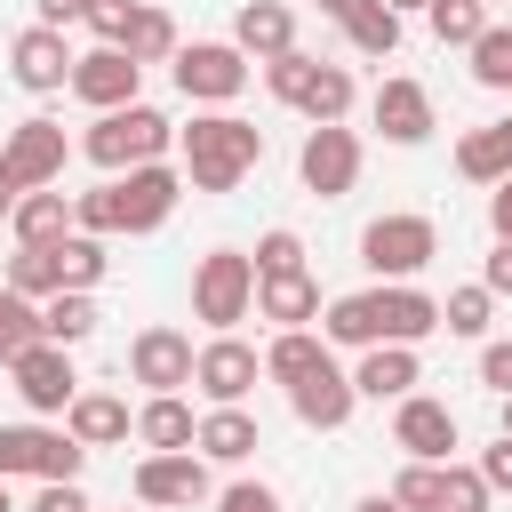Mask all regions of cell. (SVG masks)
Segmentation results:
<instances>
[{
    "label": "cell",
    "mask_w": 512,
    "mask_h": 512,
    "mask_svg": "<svg viewBox=\"0 0 512 512\" xmlns=\"http://www.w3.org/2000/svg\"><path fill=\"white\" fill-rule=\"evenodd\" d=\"M88 448L56 424H0V480H80Z\"/></svg>",
    "instance_id": "5"
},
{
    "label": "cell",
    "mask_w": 512,
    "mask_h": 512,
    "mask_svg": "<svg viewBox=\"0 0 512 512\" xmlns=\"http://www.w3.org/2000/svg\"><path fill=\"white\" fill-rule=\"evenodd\" d=\"M304 72H312V56H304V48H288V56H272V64H264V88H272L280 104H296V88H304Z\"/></svg>",
    "instance_id": "42"
},
{
    "label": "cell",
    "mask_w": 512,
    "mask_h": 512,
    "mask_svg": "<svg viewBox=\"0 0 512 512\" xmlns=\"http://www.w3.org/2000/svg\"><path fill=\"white\" fill-rule=\"evenodd\" d=\"M136 8H144V0H96V8H88V32H96L104 48H128V32H136Z\"/></svg>",
    "instance_id": "40"
},
{
    "label": "cell",
    "mask_w": 512,
    "mask_h": 512,
    "mask_svg": "<svg viewBox=\"0 0 512 512\" xmlns=\"http://www.w3.org/2000/svg\"><path fill=\"white\" fill-rule=\"evenodd\" d=\"M384 496H392L400 512H440V464H416V456H408V464H400V480H392Z\"/></svg>",
    "instance_id": "39"
},
{
    "label": "cell",
    "mask_w": 512,
    "mask_h": 512,
    "mask_svg": "<svg viewBox=\"0 0 512 512\" xmlns=\"http://www.w3.org/2000/svg\"><path fill=\"white\" fill-rule=\"evenodd\" d=\"M8 232H16V240H64V232H72V200H64L56 184H40V192H16V208H8Z\"/></svg>",
    "instance_id": "26"
},
{
    "label": "cell",
    "mask_w": 512,
    "mask_h": 512,
    "mask_svg": "<svg viewBox=\"0 0 512 512\" xmlns=\"http://www.w3.org/2000/svg\"><path fill=\"white\" fill-rule=\"evenodd\" d=\"M232 48H240L248 64L288 56V48H296V8H288V0H240V16H232Z\"/></svg>",
    "instance_id": "19"
},
{
    "label": "cell",
    "mask_w": 512,
    "mask_h": 512,
    "mask_svg": "<svg viewBox=\"0 0 512 512\" xmlns=\"http://www.w3.org/2000/svg\"><path fill=\"white\" fill-rule=\"evenodd\" d=\"M216 512H280V496H272L264 480H232V488L216 496Z\"/></svg>",
    "instance_id": "43"
},
{
    "label": "cell",
    "mask_w": 512,
    "mask_h": 512,
    "mask_svg": "<svg viewBox=\"0 0 512 512\" xmlns=\"http://www.w3.org/2000/svg\"><path fill=\"white\" fill-rule=\"evenodd\" d=\"M24 512H88V496H80V480H40V496Z\"/></svg>",
    "instance_id": "44"
},
{
    "label": "cell",
    "mask_w": 512,
    "mask_h": 512,
    "mask_svg": "<svg viewBox=\"0 0 512 512\" xmlns=\"http://www.w3.org/2000/svg\"><path fill=\"white\" fill-rule=\"evenodd\" d=\"M480 480H488L496 496L512 488V440H504V432H496V448H480Z\"/></svg>",
    "instance_id": "46"
},
{
    "label": "cell",
    "mask_w": 512,
    "mask_h": 512,
    "mask_svg": "<svg viewBox=\"0 0 512 512\" xmlns=\"http://www.w3.org/2000/svg\"><path fill=\"white\" fill-rule=\"evenodd\" d=\"M8 208H16V184H8V176H0V224H8Z\"/></svg>",
    "instance_id": "52"
},
{
    "label": "cell",
    "mask_w": 512,
    "mask_h": 512,
    "mask_svg": "<svg viewBox=\"0 0 512 512\" xmlns=\"http://www.w3.org/2000/svg\"><path fill=\"white\" fill-rule=\"evenodd\" d=\"M176 200H184V168H168V160H136V168H120L112 184H96V192H72V232H160L168 216H176Z\"/></svg>",
    "instance_id": "1"
},
{
    "label": "cell",
    "mask_w": 512,
    "mask_h": 512,
    "mask_svg": "<svg viewBox=\"0 0 512 512\" xmlns=\"http://www.w3.org/2000/svg\"><path fill=\"white\" fill-rule=\"evenodd\" d=\"M312 8H320V16H328V24H344V16H352V8H360V0H312Z\"/></svg>",
    "instance_id": "50"
},
{
    "label": "cell",
    "mask_w": 512,
    "mask_h": 512,
    "mask_svg": "<svg viewBox=\"0 0 512 512\" xmlns=\"http://www.w3.org/2000/svg\"><path fill=\"white\" fill-rule=\"evenodd\" d=\"M168 144H176V120H168V112H152V104L96 112V128L80 136V152H88L104 176H120V168H136V160H168Z\"/></svg>",
    "instance_id": "3"
},
{
    "label": "cell",
    "mask_w": 512,
    "mask_h": 512,
    "mask_svg": "<svg viewBox=\"0 0 512 512\" xmlns=\"http://www.w3.org/2000/svg\"><path fill=\"white\" fill-rule=\"evenodd\" d=\"M488 504H496V488L480 480V464H456L448 456L440 464V512H488Z\"/></svg>",
    "instance_id": "37"
},
{
    "label": "cell",
    "mask_w": 512,
    "mask_h": 512,
    "mask_svg": "<svg viewBox=\"0 0 512 512\" xmlns=\"http://www.w3.org/2000/svg\"><path fill=\"white\" fill-rule=\"evenodd\" d=\"M352 512H400V504H392V496H360Z\"/></svg>",
    "instance_id": "51"
},
{
    "label": "cell",
    "mask_w": 512,
    "mask_h": 512,
    "mask_svg": "<svg viewBox=\"0 0 512 512\" xmlns=\"http://www.w3.org/2000/svg\"><path fill=\"white\" fill-rule=\"evenodd\" d=\"M0 512H16V496H8V480H0Z\"/></svg>",
    "instance_id": "55"
},
{
    "label": "cell",
    "mask_w": 512,
    "mask_h": 512,
    "mask_svg": "<svg viewBox=\"0 0 512 512\" xmlns=\"http://www.w3.org/2000/svg\"><path fill=\"white\" fill-rule=\"evenodd\" d=\"M504 440H512V392H504Z\"/></svg>",
    "instance_id": "54"
},
{
    "label": "cell",
    "mask_w": 512,
    "mask_h": 512,
    "mask_svg": "<svg viewBox=\"0 0 512 512\" xmlns=\"http://www.w3.org/2000/svg\"><path fill=\"white\" fill-rule=\"evenodd\" d=\"M40 336L64 344V352L88 344V336H96V296H88V288H56V296L40 304Z\"/></svg>",
    "instance_id": "27"
},
{
    "label": "cell",
    "mask_w": 512,
    "mask_h": 512,
    "mask_svg": "<svg viewBox=\"0 0 512 512\" xmlns=\"http://www.w3.org/2000/svg\"><path fill=\"white\" fill-rule=\"evenodd\" d=\"M480 384L488 392H512V344H480Z\"/></svg>",
    "instance_id": "47"
},
{
    "label": "cell",
    "mask_w": 512,
    "mask_h": 512,
    "mask_svg": "<svg viewBox=\"0 0 512 512\" xmlns=\"http://www.w3.org/2000/svg\"><path fill=\"white\" fill-rule=\"evenodd\" d=\"M384 8H392V16H408V8H432V0H384Z\"/></svg>",
    "instance_id": "53"
},
{
    "label": "cell",
    "mask_w": 512,
    "mask_h": 512,
    "mask_svg": "<svg viewBox=\"0 0 512 512\" xmlns=\"http://www.w3.org/2000/svg\"><path fill=\"white\" fill-rule=\"evenodd\" d=\"M288 112H304L312 128L344 120V112H352V72H344V64H320V56H312V72H304V88H296V104H288Z\"/></svg>",
    "instance_id": "25"
},
{
    "label": "cell",
    "mask_w": 512,
    "mask_h": 512,
    "mask_svg": "<svg viewBox=\"0 0 512 512\" xmlns=\"http://www.w3.org/2000/svg\"><path fill=\"white\" fill-rule=\"evenodd\" d=\"M432 256H440V224L432 216H376L360 232V264L376 280H416Z\"/></svg>",
    "instance_id": "6"
},
{
    "label": "cell",
    "mask_w": 512,
    "mask_h": 512,
    "mask_svg": "<svg viewBox=\"0 0 512 512\" xmlns=\"http://www.w3.org/2000/svg\"><path fill=\"white\" fill-rule=\"evenodd\" d=\"M304 264V240L288 232V224H272L264 240H256V272H296Z\"/></svg>",
    "instance_id": "41"
},
{
    "label": "cell",
    "mask_w": 512,
    "mask_h": 512,
    "mask_svg": "<svg viewBox=\"0 0 512 512\" xmlns=\"http://www.w3.org/2000/svg\"><path fill=\"white\" fill-rule=\"evenodd\" d=\"M456 408L448 400H424V392H400V408H392V448H408L416 464H448L456 456Z\"/></svg>",
    "instance_id": "14"
},
{
    "label": "cell",
    "mask_w": 512,
    "mask_h": 512,
    "mask_svg": "<svg viewBox=\"0 0 512 512\" xmlns=\"http://www.w3.org/2000/svg\"><path fill=\"white\" fill-rule=\"evenodd\" d=\"M208 496L216 488H208V456L200 448H152L136 464V504H152V512H192Z\"/></svg>",
    "instance_id": "9"
},
{
    "label": "cell",
    "mask_w": 512,
    "mask_h": 512,
    "mask_svg": "<svg viewBox=\"0 0 512 512\" xmlns=\"http://www.w3.org/2000/svg\"><path fill=\"white\" fill-rule=\"evenodd\" d=\"M368 120H376V136L384 144H424L440 120H432V88L424 80H408V72H392L376 96H368Z\"/></svg>",
    "instance_id": "16"
},
{
    "label": "cell",
    "mask_w": 512,
    "mask_h": 512,
    "mask_svg": "<svg viewBox=\"0 0 512 512\" xmlns=\"http://www.w3.org/2000/svg\"><path fill=\"white\" fill-rule=\"evenodd\" d=\"M8 80H16L24 96H56V88L72 80V48H64V32L24 24V32L8 40Z\"/></svg>",
    "instance_id": "15"
},
{
    "label": "cell",
    "mask_w": 512,
    "mask_h": 512,
    "mask_svg": "<svg viewBox=\"0 0 512 512\" xmlns=\"http://www.w3.org/2000/svg\"><path fill=\"white\" fill-rule=\"evenodd\" d=\"M176 152L192 192H240V176L264 160V128L216 104V112H192V128H176Z\"/></svg>",
    "instance_id": "2"
},
{
    "label": "cell",
    "mask_w": 512,
    "mask_h": 512,
    "mask_svg": "<svg viewBox=\"0 0 512 512\" xmlns=\"http://www.w3.org/2000/svg\"><path fill=\"white\" fill-rule=\"evenodd\" d=\"M256 312V256L248 248H208L192 264V320H208L216 336L240 328Z\"/></svg>",
    "instance_id": "4"
},
{
    "label": "cell",
    "mask_w": 512,
    "mask_h": 512,
    "mask_svg": "<svg viewBox=\"0 0 512 512\" xmlns=\"http://www.w3.org/2000/svg\"><path fill=\"white\" fill-rule=\"evenodd\" d=\"M424 24H432V40H440V48H472L496 16H488V0H432V8H424Z\"/></svg>",
    "instance_id": "31"
},
{
    "label": "cell",
    "mask_w": 512,
    "mask_h": 512,
    "mask_svg": "<svg viewBox=\"0 0 512 512\" xmlns=\"http://www.w3.org/2000/svg\"><path fill=\"white\" fill-rule=\"evenodd\" d=\"M456 176H472V184H504V176H512V120L464 128V136H456Z\"/></svg>",
    "instance_id": "24"
},
{
    "label": "cell",
    "mask_w": 512,
    "mask_h": 512,
    "mask_svg": "<svg viewBox=\"0 0 512 512\" xmlns=\"http://www.w3.org/2000/svg\"><path fill=\"white\" fill-rule=\"evenodd\" d=\"M320 360H328V336H312V328H280V336L264 344V376H272V384H304Z\"/></svg>",
    "instance_id": "28"
},
{
    "label": "cell",
    "mask_w": 512,
    "mask_h": 512,
    "mask_svg": "<svg viewBox=\"0 0 512 512\" xmlns=\"http://www.w3.org/2000/svg\"><path fill=\"white\" fill-rule=\"evenodd\" d=\"M168 72H176V88H184V104H232L240 88H248V56L232 48V40H192V48H176L168 56Z\"/></svg>",
    "instance_id": "8"
},
{
    "label": "cell",
    "mask_w": 512,
    "mask_h": 512,
    "mask_svg": "<svg viewBox=\"0 0 512 512\" xmlns=\"http://www.w3.org/2000/svg\"><path fill=\"white\" fill-rule=\"evenodd\" d=\"M8 376H16V400L32 408V416H64L72 408V392H80V376H72V352L64 344H32V352H16L8 360Z\"/></svg>",
    "instance_id": "13"
},
{
    "label": "cell",
    "mask_w": 512,
    "mask_h": 512,
    "mask_svg": "<svg viewBox=\"0 0 512 512\" xmlns=\"http://www.w3.org/2000/svg\"><path fill=\"white\" fill-rule=\"evenodd\" d=\"M64 160H72V144H64V120H48V112L16 120V128H8V144H0V176H8L16 192L64 184Z\"/></svg>",
    "instance_id": "7"
},
{
    "label": "cell",
    "mask_w": 512,
    "mask_h": 512,
    "mask_svg": "<svg viewBox=\"0 0 512 512\" xmlns=\"http://www.w3.org/2000/svg\"><path fill=\"white\" fill-rule=\"evenodd\" d=\"M344 40H352L360 56H392V48H400V16H392L384 0H360V8L344 16Z\"/></svg>",
    "instance_id": "33"
},
{
    "label": "cell",
    "mask_w": 512,
    "mask_h": 512,
    "mask_svg": "<svg viewBox=\"0 0 512 512\" xmlns=\"http://www.w3.org/2000/svg\"><path fill=\"white\" fill-rule=\"evenodd\" d=\"M64 432H72L80 448H112V440H128V432H136V416H128V400H120V392H72Z\"/></svg>",
    "instance_id": "22"
},
{
    "label": "cell",
    "mask_w": 512,
    "mask_h": 512,
    "mask_svg": "<svg viewBox=\"0 0 512 512\" xmlns=\"http://www.w3.org/2000/svg\"><path fill=\"white\" fill-rule=\"evenodd\" d=\"M416 384H424L416 344H368L360 368H352V392H360V400H400V392H416Z\"/></svg>",
    "instance_id": "21"
},
{
    "label": "cell",
    "mask_w": 512,
    "mask_h": 512,
    "mask_svg": "<svg viewBox=\"0 0 512 512\" xmlns=\"http://www.w3.org/2000/svg\"><path fill=\"white\" fill-rule=\"evenodd\" d=\"M192 408H184V392H152L144 408H136V440L144 448H192Z\"/></svg>",
    "instance_id": "29"
},
{
    "label": "cell",
    "mask_w": 512,
    "mask_h": 512,
    "mask_svg": "<svg viewBox=\"0 0 512 512\" xmlns=\"http://www.w3.org/2000/svg\"><path fill=\"white\" fill-rule=\"evenodd\" d=\"M464 56H472V80L480 88H512V24H488Z\"/></svg>",
    "instance_id": "38"
},
{
    "label": "cell",
    "mask_w": 512,
    "mask_h": 512,
    "mask_svg": "<svg viewBox=\"0 0 512 512\" xmlns=\"http://www.w3.org/2000/svg\"><path fill=\"white\" fill-rule=\"evenodd\" d=\"M480 288H488V296H512V240H496V248L480 256Z\"/></svg>",
    "instance_id": "45"
},
{
    "label": "cell",
    "mask_w": 512,
    "mask_h": 512,
    "mask_svg": "<svg viewBox=\"0 0 512 512\" xmlns=\"http://www.w3.org/2000/svg\"><path fill=\"white\" fill-rule=\"evenodd\" d=\"M488 232H496V240H512V176H504V184H488Z\"/></svg>",
    "instance_id": "49"
},
{
    "label": "cell",
    "mask_w": 512,
    "mask_h": 512,
    "mask_svg": "<svg viewBox=\"0 0 512 512\" xmlns=\"http://www.w3.org/2000/svg\"><path fill=\"white\" fill-rule=\"evenodd\" d=\"M184 40H176V16L168 8H136V32H128V56L136 64H168Z\"/></svg>",
    "instance_id": "35"
},
{
    "label": "cell",
    "mask_w": 512,
    "mask_h": 512,
    "mask_svg": "<svg viewBox=\"0 0 512 512\" xmlns=\"http://www.w3.org/2000/svg\"><path fill=\"white\" fill-rule=\"evenodd\" d=\"M8 288L16 296H32V304H48L64 280H56V240H16V256H8Z\"/></svg>",
    "instance_id": "30"
},
{
    "label": "cell",
    "mask_w": 512,
    "mask_h": 512,
    "mask_svg": "<svg viewBox=\"0 0 512 512\" xmlns=\"http://www.w3.org/2000/svg\"><path fill=\"white\" fill-rule=\"evenodd\" d=\"M288 408H296V424H312V432H344V424H352V408H360V392H352V368L320 360L304 384H288Z\"/></svg>",
    "instance_id": "17"
},
{
    "label": "cell",
    "mask_w": 512,
    "mask_h": 512,
    "mask_svg": "<svg viewBox=\"0 0 512 512\" xmlns=\"http://www.w3.org/2000/svg\"><path fill=\"white\" fill-rule=\"evenodd\" d=\"M32 344H40V304L0 280V368H8L16 352H32Z\"/></svg>",
    "instance_id": "34"
},
{
    "label": "cell",
    "mask_w": 512,
    "mask_h": 512,
    "mask_svg": "<svg viewBox=\"0 0 512 512\" xmlns=\"http://www.w3.org/2000/svg\"><path fill=\"white\" fill-rule=\"evenodd\" d=\"M256 320L272 328H312L320 320V280L296 264V272H256Z\"/></svg>",
    "instance_id": "20"
},
{
    "label": "cell",
    "mask_w": 512,
    "mask_h": 512,
    "mask_svg": "<svg viewBox=\"0 0 512 512\" xmlns=\"http://www.w3.org/2000/svg\"><path fill=\"white\" fill-rule=\"evenodd\" d=\"M296 176H304V192H312V200H344V192L360 184V136H352L344 120L312 128V136H304V152H296Z\"/></svg>",
    "instance_id": "10"
},
{
    "label": "cell",
    "mask_w": 512,
    "mask_h": 512,
    "mask_svg": "<svg viewBox=\"0 0 512 512\" xmlns=\"http://www.w3.org/2000/svg\"><path fill=\"white\" fill-rule=\"evenodd\" d=\"M192 448H200L208 464H248V456L264 448V432H256L248 408H208V416L192 424Z\"/></svg>",
    "instance_id": "23"
},
{
    "label": "cell",
    "mask_w": 512,
    "mask_h": 512,
    "mask_svg": "<svg viewBox=\"0 0 512 512\" xmlns=\"http://www.w3.org/2000/svg\"><path fill=\"white\" fill-rule=\"evenodd\" d=\"M488 320H496V296L472 280V288H448V304H440V328L448 336H488Z\"/></svg>",
    "instance_id": "36"
},
{
    "label": "cell",
    "mask_w": 512,
    "mask_h": 512,
    "mask_svg": "<svg viewBox=\"0 0 512 512\" xmlns=\"http://www.w3.org/2000/svg\"><path fill=\"white\" fill-rule=\"evenodd\" d=\"M128 376L152 384V392H184L192 384V336L184 328H144L128 344Z\"/></svg>",
    "instance_id": "18"
},
{
    "label": "cell",
    "mask_w": 512,
    "mask_h": 512,
    "mask_svg": "<svg viewBox=\"0 0 512 512\" xmlns=\"http://www.w3.org/2000/svg\"><path fill=\"white\" fill-rule=\"evenodd\" d=\"M88 8H96V0H40V16H32V24L64 32V24H88Z\"/></svg>",
    "instance_id": "48"
},
{
    "label": "cell",
    "mask_w": 512,
    "mask_h": 512,
    "mask_svg": "<svg viewBox=\"0 0 512 512\" xmlns=\"http://www.w3.org/2000/svg\"><path fill=\"white\" fill-rule=\"evenodd\" d=\"M104 272H112V256H104L96 232H64V240H56V280H64V288H96Z\"/></svg>",
    "instance_id": "32"
},
{
    "label": "cell",
    "mask_w": 512,
    "mask_h": 512,
    "mask_svg": "<svg viewBox=\"0 0 512 512\" xmlns=\"http://www.w3.org/2000/svg\"><path fill=\"white\" fill-rule=\"evenodd\" d=\"M88 112H120V104H136V88H144V64L128 56V48H88V56H72V80H64Z\"/></svg>",
    "instance_id": "12"
},
{
    "label": "cell",
    "mask_w": 512,
    "mask_h": 512,
    "mask_svg": "<svg viewBox=\"0 0 512 512\" xmlns=\"http://www.w3.org/2000/svg\"><path fill=\"white\" fill-rule=\"evenodd\" d=\"M256 376H264V352H256V344H240L232 328H224L216 344H200V352H192V384L208 392V408H240V400L256 392Z\"/></svg>",
    "instance_id": "11"
}]
</instances>
